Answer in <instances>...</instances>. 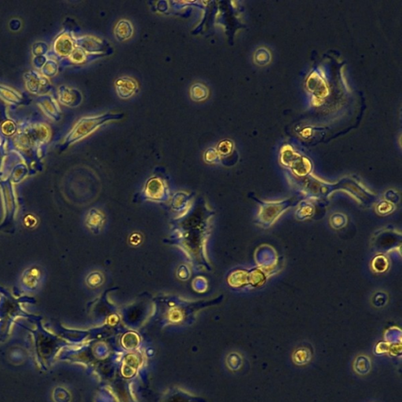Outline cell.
<instances>
[{
	"label": "cell",
	"mask_w": 402,
	"mask_h": 402,
	"mask_svg": "<svg viewBox=\"0 0 402 402\" xmlns=\"http://www.w3.org/2000/svg\"><path fill=\"white\" fill-rule=\"evenodd\" d=\"M124 115L121 113H107L102 115L95 117H87L82 118L75 125L74 128L67 137V141L69 143L79 141L87 136L95 132L98 128L104 125L106 123L111 121H119L122 119Z\"/></svg>",
	"instance_id": "1"
},
{
	"label": "cell",
	"mask_w": 402,
	"mask_h": 402,
	"mask_svg": "<svg viewBox=\"0 0 402 402\" xmlns=\"http://www.w3.org/2000/svg\"><path fill=\"white\" fill-rule=\"evenodd\" d=\"M116 91L121 99H129L137 92V82L128 76L117 79L115 82Z\"/></svg>",
	"instance_id": "2"
},
{
	"label": "cell",
	"mask_w": 402,
	"mask_h": 402,
	"mask_svg": "<svg viewBox=\"0 0 402 402\" xmlns=\"http://www.w3.org/2000/svg\"><path fill=\"white\" fill-rule=\"evenodd\" d=\"M133 32L134 28L132 23L126 19L120 20L114 29L116 39L121 42L130 39L133 35Z\"/></svg>",
	"instance_id": "3"
},
{
	"label": "cell",
	"mask_w": 402,
	"mask_h": 402,
	"mask_svg": "<svg viewBox=\"0 0 402 402\" xmlns=\"http://www.w3.org/2000/svg\"><path fill=\"white\" fill-rule=\"evenodd\" d=\"M208 94H209V91H208V87L200 83L193 84L190 89L191 99L196 102H200V101L207 99Z\"/></svg>",
	"instance_id": "4"
}]
</instances>
